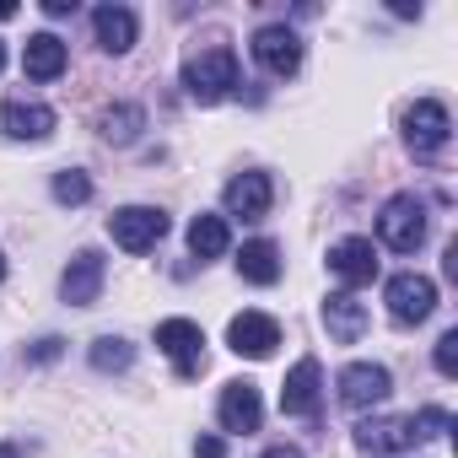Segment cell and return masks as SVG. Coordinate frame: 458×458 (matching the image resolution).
<instances>
[{
  "label": "cell",
  "mask_w": 458,
  "mask_h": 458,
  "mask_svg": "<svg viewBox=\"0 0 458 458\" xmlns=\"http://www.w3.org/2000/svg\"><path fill=\"white\" fill-rule=\"evenodd\" d=\"M447 426H453V415L442 404H426L420 415H377V420L356 426V447L361 453H404L415 442H437Z\"/></svg>",
  "instance_id": "6da1fadb"
},
{
  "label": "cell",
  "mask_w": 458,
  "mask_h": 458,
  "mask_svg": "<svg viewBox=\"0 0 458 458\" xmlns=\"http://www.w3.org/2000/svg\"><path fill=\"white\" fill-rule=\"evenodd\" d=\"M183 92H189L194 103H205V108L221 103V98H233V92H238V55L226 49V44L189 55V65H183Z\"/></svg>",
  "instance_id": "7a4b0ae2"
},
{
  "label": "cell",
  "mask_w": 458,
  "mask_h": 458,
  "mask_svg": "<svg viewBox=\"0 0 458 458\" xmlns=\"http://www.w3.org/2000/svg\"><path fill=\"white\" fill-rule=\"evenodd\" d=\"M426 226H431L426 221V199L420 194H394L377 210V243L394 249V254H415L426 243Z\"/></svg>",
  "instance_id": "3957f363"
},
{
  "label": "cell",
  "mask_w": 458,
  "mask_h": 458,
  "mask_svg": "<svg viewBox=\"0 0 458 458\" xmlns=\"http://www.w3.org/2000/svg\"><path fill=\"white\" fill-rule=\"evenodd\" d=\"M108 238L124 254H151L167 238V210L162 205H124V210L108 216Z\"/></svg>",
  "instance_id": "277c9868"
},
{
  "label": "cell",
  "mask_w": 458,
  "mask_h": 458,
  "mask_svg": "<svg viewBox=\"0 0 458 458\" xmlns=\"http://www.w3.org/2000/svg\"><path fill=\"white\" fill-rule=\"evenodd\" d=\"M383 302H388V318L394 324H426L437 313V281L420 276V270H399L383 286Z\"/></svg>",
  "instance_id": "5b68a950"
},
{
  "label": "cell",
  "mask_w": 458,
  "mask_h": 458,
  "mask_svg": "<svg viewBox=\"0 0 458 458\" xmlns=\"http://www.w3.org/2000/svg\"><path fill=\"white\" fill-rule=\"evenodd\" d=\"M399 124H404V146H410L415 157H437V151L453 140V119H447V108H442L437 98L410 103Z\"/></svg>",
  "instance_id": "8992f818"
},
{
  "label": "cell",
  "mask_w": 458,
  "mask_h": 458,
  "mask_svg": "<svg viewBox=\"0 0 458 458\" xmlns=\"http://www.w3.org/2000/svg\"><path fill=\"white\" fill-rule=\"evenodd\" d=\"M254 60H259V71L265 76H297L302 71V38H297V28H286V22H265L259 33H254Z\"/></svg>",
  "instance_id": "52a82bcc"
},
{
  "label": "cell",
  "mask_w": 458,
  "mask_h": 458,
  "mask_svg": "<svg viewBox=\"0 0 458 458\" xmlns=\"http://www.w3.org/2000/svg\"><path fill=\"white\" fill-rule=\"evenodd\" d=\"M157 351L173 361L178 377H194L205 367V329L194 318H162L157 324Z\"/></svg>",
  "instance_id": "ba28073f"
},
{
  "label": "cell",
  "mask_w": 458,
  "mask_h": 458,
  "mask_svg": "<svg viewBox=\"0 0 458 458\" xmlns=\"http://www.w3.org/2000/svg\"><path fill=\"white\" fill-rule=\"evenodd\" d=\"M335 388H340V404L345 410H372V404H383L394 394V377L377 361H351V367H340Z\"/></svg>",
  "instance_id": "9c48e42d"
},
{
  "label": "cell",
  "mask_w": 458,
  "mask_h": 458,
  "mask_svg": "<svg viewBox=\"0 0 458 458\" xmlns=\"http://www.w3.org/2000/svg\"><path fill=\"white\" fill-rule=\"evenodd\" d=\"M216 420H221V431H238V437L259 431V420H265L259 388H254L249 377H233V383L221 388V399H216Z\"/></svg>",
  "instance_id": "30bf717a"
},
{
  "label": "cell",
  "mask_w": 458,
  "mask_h": 458,
  "mask_svg": "<svg viewBox=\"0 0 458 458\" xmlns=\"http://www.w3.org/2000/svg\"><path fill=\"white\" fill-rule=\"evenodd\" d=\"M226 345H233L238 356H249V361H265L281 345V324L270 313H238L233 324H226Z\"/></svg>",
  "instance_id": "8fae6325"
},
{
  "label": "cell",
  "mask_w": 458,
  "mask_h": 458,
  "mask_svg": "<svg viewBox=\"0 0 458 458\" xmlns=\"http://www.w3.org/2000/svg\"><path fill=\"white\" fill-rule=\"evenodd\" d=\"M103 276H108L103 254H98V249H81V254L65 265V276H60V297H65L71 308H92V302L103 297Z\"/></svg>",
  "instance_id": "7c38bea8"
},
{
  "label": "cell",
  "mask_w": 458,
  "mask_h": 458,
  "mask_svg": "<svg viewBox=\"0 0 458 458\" xmlns=\"http://www.w3.org/2000/svg\"><path fill=\"white\" fill-rule=\"evenodd\" d=\"M318 404H324V367H318V356H302L281 383V410L286 415H318Z\"/></svg>",
  "instance_id": "4fadbf2b"
},
{
  "label": "cell",
  "mask_w": 458,
  "mask_h": 458,
  "mask_svg": "<svg viewBox=\"0 0 458 458\" xmlns=\"http://www.w3.org/2000/svg\"><path fill=\"white\" fill-rule=\"evenodd\" d=\"M226 216H243V221H259V216H270V205H276V183H270V173H238L233 183H226Z\"/></svg>",
  "instance_id": "5bb4252c"
},
{
  "label": "cell",
  "mask_w": 458,
  "mask_h": 458,
  "mask_svg": "<svg viewBox=\"0 0 458 458\" xmlns=\"http://www.w3.org/2000/svg\"><path fill=\"white\" fill-rule=\"evenodd\" d=\"M329 270L345 281V292L377 281V249H372V238H340V243L329 249Z\"/></svg>",
  "instance_id": "9a60e30c"
},
{
  "label": "cell",
  "mask_w": 458,
  "mask_h": 458,
  "mask_svg": "<svg viewBox=\"0 0 458 458\" xmlns=\"http://www.w3.org/2000/svg\"><path fill=\"white\" fill-rule=\"evenodd\" d=\"M324 329L340 345H356L367 335V302H356V292H329L324 297Z\"/></svg>",
  "instance_id": "2e32d148"
},
{
  "label": "cell",
  "mask_w": 458,
  "mask_h": 458,
  "mask_svg": "<svg viewBox=\"0 0 458 458\" xmlns=\"http://www.w3.org/2000/svg\"><path fill=\"white\" fill-rule=\"evenodd\" d=\"M92 33H98V49H108V55H130L140 22H135L130 6H98V12H92Z\"/></svg>",
  "instance_id": "e0dca14e"
},
{
  "label": "cell",
  "mask_w": 458,
  "mask_h": 458,
  "mask_svg": "<svg viewBox=\"0 0 458 458\" xmlns=\"http://www.w3.org/2000/svg\"><path fill=\"white\" fill-rule=\"evenodd\" d=\"M0 130L12 140H49L55 135V108L44 103H6L0 108Z\"/></svg>",
  "instance_id": "ac0fdd59"
},
{
  "label": "cell",
  "mask_w": 458,
  "mask_h": 458,
  "mask_svg": "<svg viewBox=\"0 0 458 458\" xmlns=\"http://www.w3.org/2000/svg\"><path fill=\"white\" fill-rule=\"evenodd\" d=\"M226 243H233V226H226V216L199 210V216L189 221V254H194L199 265H205V259H221Z\"/></svg>",
  "instance_id": "d6986e66"
},
{
  "label": "cell",
  "mask_w": 458,
  "mask_h": 458,
  "mask_svg": "<svg viewBox=\"0 0 458 458\" xmlns=\"http://www.w3.org/2000/svg\"><path fill=\"white\" fill-rule=\"evenodd\" d=\"M22 71H28V81H55L65 71V44L55 33H33L22 49Z\"/></svg>",
  "instance_id": "ffe728a7"
},
{
  "label": "cell",
  "mask_w": 458,
  "mask_h": 458,
  "mask_svg": "<svg viewBox=\"0 0 458 458\" xmlns=\"http://www.w3.org/2000/svg\"><path fill=\"white\" fill-rule=\"evenodd\" d=\"M238 276H243L249 286H276V281H281V249H276L270 238L243 243V254H238Z\"/></svg>",
  "instance_id": "44dd1931"
},
{
  "label": "cell",
  "mask_w": 458,
  "mask_h": 458,
  "mask_svg": "<svg viewBox=\"0 0 458 458\" xmlns=\"http://www.w3.org/2000/svg\"><path fill=\"white\" fill-rule=\"evenodd\" d=\"M98 124H103V140H114V146H130V140L140 135L146 114H140L135 103H119V108H108V114H103Z\"/></svg>",
  "instance_id": "7402d4cb"
},
{
  "label": "cell",
  "mask_w": 458,
  "mask_h": 458,
  "mask_svg": "<svg viewBox=\"0 0 458 458\" xmlns=\"http://www.w3.org/2000/svg\"><path fill=\"white\" fill-rule=\"evenodd\" d=\"M130 361H135V345H130V340H119V335L92 340V367H98V372H124Z\"/></svg>",
  "instance_id": "603a6c76"
},
{
  "label": "cell",
  "mask_w": 458,
  "mask_h": 458,
  "mask_svg": "<svg viewBox=\"0 0 458 458\" xmlns=\"http://www.w3.org/2000/svg\"><path fill=\"white\" fill-rule=\"evenodd\" d=\"M55 199H60V205H87V199H92V178H87L81 167L55 173Z\"/></svg>",
  "instance_id": "cb8c5ba5"
},
{
  "label": "cell",
  "mask_w": 458,
  "mask_h": 458,
  "mask_svg": "<svg viewBox=\"0 0 458 458\" xmlns=\"http://www.w3.org/2000/svg\"><path fill=\"white\" fill-rule=\"evenodd\" d=\"M431 361H437L442 377H458V329H447V335L437 340V356H431Z\"/></svg>",
  "instance_id": "d4e9b609"
},
{
  "label": "cell",
  "mask_w": 458,
  "mask_h": 458,
  "mask_svg": "<svg viewBox=\"0 0 458 458\" xmlns=\"http://www.w3.org/2000/svg\"><path fill=\"white\" fill-rule=\"evenodd\" d=\"M60 345H65V340H55V335H49V340H38L28 356H33V361H55V356H60Z\"/></svg>",
  "instance_id": "484cf974"
},
{
  "label": "cell",
  "mask_w": 458,
  "mask_h": 458,
  "mask_svg": "<svg viewBox=\"0 0 458 458\" xmlns=\"http://www.w3.org/2000/svg\"><path fill=\"white\" fill-rule=\"evenodd\" d=\"M221 453H226L221 437H199V442H194V458H221Z\"/></svg>",
  "instance_id": "4316f807"
},
{
  "label": "cell",
  "mask_w": 458,
  "mask_h": 458,
  "mask_svg": "<svg viewBox=\"0 0 458 458\" xmlns=\"http://www.w3.org/2000/svg\"><path fill=\"white\" fill-rule=\"evenodd\" d=\"M259 458H302V447H292V442H276V447H265Z\"/></svg>",
  "instance_id": "83f0119b"
},
{
  "label": "cell",
  "mask_w": 458,
  "mask_h": 458,
  "mask_svg": "<svg viewBox=\"0 0 458 458\" xmlns=\"http://www.w3.org/2000/svg\"><path fill=\"white\" fill-rule=\"evenodd\" d=\"M44 12H49V17H71V12H76V0H44Z\"/></svg>",
  "instance_id": "f1b7e54d"
},
{
  "label": "cell",
  "mask_w": 458,
  "mask_h": 458,
  "mask_svg": "<svg viewBox=\"0 0 458 458\" xmlns=\"http://www.w3.org/2000/svg\"><path fill=\"white\" fill-rule=\"evenodd\" d=\"M17 17V6H12V0H0V22H12Z\"/></svg>",
  "instance_id": "f546056e"
},
{
  "label": "cell",
  "mask_w": 458,
  "mask_h": 458,
  "mask_svg": "<svg viewBox=\"0 0 458 458\" xmlns=\"http://www.w3.org/2000/svg\"><path fill=\"white\" fill-rule=\"evenodd\" d=\"M0 458H22V447H12V442H0Z\"/></svg>",
  "instance_id": "4dcf8cb0"
},
{
  "label": "cell",
  "mask_w": 458,
  "mask_h": 458,
  "mask_svg": "<svg viewBox=\"0 0 458 458\" xmlns=\"http://www.w3.org/2000/svg\"><path fill=\"white\" fill-rule=\"evenodd\" d=\"M0 71H6V44H0Z\"/></svg>",
  "instance_id": "1f68e13d"
},
{
  "label": "cell",
  "mask_w": 458,
  "mask_h": 458,
  "mask_svg": "<svg viewBox=\"0 0 458 458\" xmlns=\"http://www.w3.org/2000/svg\"><path fill=\"white\" fill-rule=\"evenodd\" d=\"M0 281H6V254H0Z\"/></svg>",
  "instance_id": "d6a6232c"
}]
</instances>
